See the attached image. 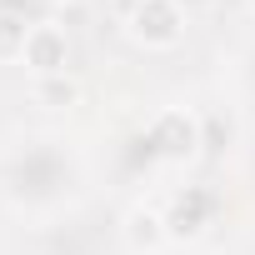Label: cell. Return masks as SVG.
I'll return each instance as SVG.
<instances>
[{
  "label": "cell",
  "mask_w": 255,
  "mask_h": 255,
  "mask_svg": "<svg viewBox=\"0 0 255 255\" xmlns=\"http://www.w3.org/2000/svg\"><path fill=\"white\" fill-rule=\"evenodd\" d=\"M130 35L150 50H165L185 35V15L175 0H135V10H130Z\"/></svg>",
  "instance_id": "6da1fadb"
},
{
  "label": "cell",
  "mask_w": 255,
  "mask_h": 255,
  "mask_svg": "<svg viewBox=\"0 0 255 255\" xmlns=\"http://www.w3.org/2000/svg\"><path fill=\"white\" fill-rule=\"evenodd\" d=\"M150 145H155V155H165V160H190L205 140H200V120L190 115V110H160L155 115V125H150Z\"/></svg>",
  "instance_id": "7a4b0ae2"
},
{
  "label": "cell",
  "mask_w": 255,
  "mask_h": 255,
  "mask_svg": "<svg viewBox=\"0 0 255 255\" xmlns=\"http://www.w3.org/2000/svg\"><path fill=\"white\" fill-rule=\"evenodd\" d=\"M65 60H70V40L60 25H30V40H25V65L35 70V80L45 75H65Z\"/></svg>",
  "instance_id": "3957f363"
},
{
  "label": "cell",
  "mask_w": 255,
  "mask_h": 255,
  "mask_svg": "<svg viewBox=\"0 0 255 255\" xmlns=\"http://www.w3.org/2000/svg\"><path fill=\"white\" fill-rule=\"evenodd\" d=\"M165 235H170L165 230V215H155V210H135L130 220H125V245H130L135 255H150Z\"/></svg>",
  "instance_id": "277c9868"
},
{
  "label": "cell",
  "mask_w": 255,
  "mask_h": 255,
  "mask_svg": "<svg viewBox=\"0 0 255 255\" xmlns=\"http://www.w3.org/2000/svg\"><path fill=\"white\" fill-rule=\"evenodd\" d=\"M205 215H210V195H205V190H190V195H180L175 210L165 215V230H170V235H195V230L205 225Z\"/></svg>",
  "instance_id": "5b68a950"
},
{
  "label": "cell",
  "mask_w": 255,
  "mask_h": 255,
  "mask_svg": "<svg viewBox=\"0 0 255 255\" xmlns=\"http://www.w3.org/2000/svg\"><path fill=\"white\" fill-rule=\"evenodd\" d=\"M25 40H30V25L20 15H0V60H25Z\"/></svg>",
  "instance_id": "8992f818"
},
{
  "label": "cell",
  "mask_w": 255,
  "mask_h": 255,
  "mask_svg": "<svg viewBox=\"0 0 255 255\" xmlns=\"http://www.w3.org/2000/svg\"><path fill=\"white\" fill-rule=\"evenodd\" d=\"M80 90H75V80H65V75H45V80H35V100H45V105H70Z\"/></svg>",
  "instance_id": "52a82bcc"
},
{
  "label": "cell",
  "mask_w": 255,
  "mask_h": 255,
  "mask_svg": "<svg viewBox=\"0 0 255 255\" xmlns=\"http://www.w3.org/2000/svg\"><path fill=\"white\" fill-rule=\"evenodd\" d=\"M250 5H255V0H250Z\"/></svg>",
  "instance_id": "ba28073f"
}]
</instances>
